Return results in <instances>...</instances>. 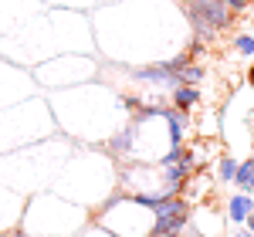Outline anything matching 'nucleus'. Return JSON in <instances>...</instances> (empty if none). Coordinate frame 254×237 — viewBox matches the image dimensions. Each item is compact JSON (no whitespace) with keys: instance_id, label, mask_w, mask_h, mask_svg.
Listing matches in <instances>:
<instances>
[{"instance_id":"nucleus-1","label":"nucleus","mask_w":254,"mask_h":237,"mask_svg":"<svg viewBox=\"0 0 254 237\" xmlns=\"http://www.w3.org/2000/svg\"><path fill=\"white\" fill-rule=\"evenodd\" d=\"M193 7L207 17V24H210L214 31L231 27V20H234V10H227V7H224V0H193Z\"/></svg>"},{"instance_id":"nucleus-2","label":"nucleus","mask_w":254,"mask_h":237,"mask_svg":"<svg viewBox=\"0 0 254 237\" xmlns=\"http://www.w3.org/2000/svg\"><path fill=\"white\" fill-rule=\"evenodd\" d=\"M196 99H200V92H196L193 85H176L173 92V109H180V112H187V109H193Z\"/></svg>"},{"instance_id":"nucleus-3","label":"nucleus","mask_w":254,"mask_h":237,"mask_svg":"<svg viewBox=\"0 0 254 237\" xmlns=\"http://www.w3.org/2000/svg\"><path fill=\"white\" fill-rule=\"evenodd\" d=\"M248 214H254V200L244 197V193H241V197H231V220H234V224H244Z\"/></svg>"},{"instance_id":"nucleus-4","label":"nucleus","mask_w":254,"mask_h":237,"mask_svg":"<svg viewBox=\"0 0 254 237\" xmlns=\"http://www.w3.org/2000/svg\"><path fill=\"white\" fill-rule=\"evenodd\" d=\"M190 20H193V31H196V34H200V38H214V34H217L214 27L207 24V17H203V14L196 10L193 3H190Z\"/></svg>"},{"instance_id":"nucleus-5","label":"nucleus","mask_w":254,"mask_h":237,"mask_svg":"<svg viewBox=\"0 0 254 237\" xmlns=\"http://www.w3.org/2000/svg\"><path fill=\"white\" fill-rule=\"evenodd\" d=\"M251 177H254V163H251V159H248V163H237V170H234V183H237V186L248 190Z\"/></svg>"},{"instance_id":"nucleus-6","label":"nucleus","mask_w":254,"mask_h":237,"mask_svg":"<svg viewBox=\"0 0 254 237\" xmlns=\"http://www.w3.org/2000/svg\"><path fill=\"white\" fill-rule=\"evenodd\" d=\"M234 170H237V163L234 159H220V179H234Z\"/></svg>"},{"instance_id":"nucleus-7","label":"nucleus","mask_w":254,"mask_h":237,"mask_svg":"<svg viewBox=\"0 0 254 237\" xmlns=\"http://www.w3.org/2000/svg\"><path fill=\"white\" fill-rule=\"evenodd\" d=\"M237 51H241V55H254V38L251 34H241V38H237Z\"/></svg>"},{"instance_id":"nucleus-8","label":"nucleus","mask_w":254,"mask_h":237,"mask_svg":"<svg viewBox=\"0 0 254 237\" xmlns=\"http://www.w3.org/2000/svg\"><path fill=\"white\" fill-rule=\"evenodd\" d=\"M129 139H132V129H126V132H122L119 139H112V149H116V153H122V149H129Z\"/></svg>"},{"instance_id":"nucleus-9","label":"nucleus","mask_w":254,"mask_h":237,"mask_svg":"<svg viewBox=\"0 0 254 237\" xmlns=\"http://www.w3.org/2000/svg\"><path fill=\"white\" fill-rule=\"evenodd\" d=\"M224 7H227V10H244L248 0H224Z\"/></svg>"},{"instance_id":"nucleus-10","label":"nucleus","mask_w":254,"mask_h":237,"mask_svg":"<svg viewBox=\"0 0 254 237\" xmlns=\"http://www.w3.org/2000/svg\"><path fill=\"white\" fill-rule=\"evenodd\" d=\"M244 224H248V234H254V214H248V220H244Z\"/></svg>"},{"instance_id":"nucleus-11","label":"nucleus","mask_w":254,"mask_h":237,"mask_svg":"<svg viewBox=\"0 0 254 237\" xmlns=\"http://www.w3.org/2000/svg\"><path fill=\"white\" fill-rule=\"evenodd\" d=\"M248 193H254V177H251V183H248Z\"/></svg>"},{"instance_id":"nucleus-12","label":"nucleus","mask_w":254,"mask_h":237,"mask_svg":"<svg viewBox=\"0 0 254 237\" xmlns=\"http://www.w3.org/2000/svg\"><path fill=\"white\" fill-rule=\"evenodd\" d=\"M237 237H254V234H248V231H241V234H237Z\"/></svg>"},{"instance_id":"nucleus-13","label":"nucleus","mask_w":254,"mask_h":237,"mask_svg":"<svg viewBox=\"0 0 254 237\" xmlns=\"http://www.w3.org/2000/svg\"><path fill=\"white\" fill-rule=\"evenodd\" d=\"M248 81H251V85H254V68H251V75H248Z\"/></svg>"},{"instance_id":"nucleus-14","label":"nucleus","mask_w":254,"mask_h":237,"mask_svg":"<svg viewBox=\"0 0 254 237\" xmlns=\"http://www.w3.org/2000/svg\"><path fill=\"white\" fill-rule=\"evenodd\" d=\"M10 237H20V234H10Z\"/></svg>"}]
</instances>
